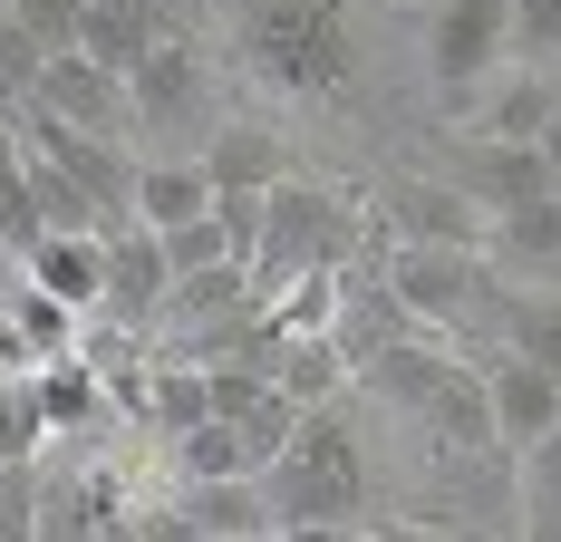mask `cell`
<instances>
[{
    "label": "cell",
    "mask_w": 561,
    "mask_h": 542,
    "mask_svg": "<svg viewBox=\"0 0 561 542\" xmlns=\"http://www.w3.org/2000/svg\"><path fill=\"white\" fill-rule=\"evenodd\" d=\"M214 214V174H204V156L184 165H136V223H156V233H174V223Z\"/></svg>",
    "instance_id": "cell-23"
},
{
    "label": "cell",
    "mask_w": 561,
    "mask_h": 542,
    "mask_svg": "<svg viewBox=\"0 0 561 542\" xmlns=\"http://www.w3.org/2000/svg\"><path fill=\"white\" fill-rule=\"evenodd\" d=\"M513 58H561V0H513Z\"/></svg>",
    "instance_id": "cell-32"
},
{
    "label": "cell",
    "mask_w": 561,
    "mask_h": 542,
    "mask_svg": "<svg viewBox=\"0 0 561 542\" xmlns=\"http://www.w3.org/2000/svg\"><path fill=\"white\" fill-rule=\"evenodd\" d=\"M455 184H465L484 214H504V204L552 194V165H542V146H513V136H465V146H455Z\"/></svg>",
    "instance_id": "cell-13"
},
{
    "label": "cell",
    "mask_w": 561,
    "mask_h": 542,
    "mask_svg": "<svg viewBox=\"0 0 561 542\" xmlns=\"http://www.w3.org/2000/svg\"><path fill=\"white\" fill-rule=\"evenodd\" d=\"M484 387H494V445H533V436L561 417V379L533 369L523 349H494V359H484Z\"/></svg>",
    "instance_id": "cell-15"
},
{
    "label": "cell",
    "mask_w": 561,
    "mask_h": 542,
    "mask_svg": "<svg viewBox=\"0 0 561 542\" xmlns=\"http://www.w3.org/2000/svg\"><path fill=\"white\" fill-rule=\"evenodd\" d=\"M513 523L561 542V417L533 436V445H513Z\"/></svg>",
    "instance_id": "cell-19"
},
{
    "label": "cell",
    "mask_w": 561,
    "mask_h": 542,
    "mask_svg": "<svg viewBox=\"0 0 561 542\" xmlns=\"http://www.w3.org/2000/svg\"><path fill=\"white\" fill-rule=\"evenodd\" d=\"M204 108V58H194V39H156V49L126 68V116L136 126H184V116Z\"/></svg>",
    "instance_id": "cell-12"
},
{
    "label": "cell",
    "mask_w": 561,
    "mask_h": 542,
    "mask_svg": "<svg viewBox=\"0 0 561 542\" xmlns=\"http://www.w3.org/2000/svg\"><path fill=\"white\" fill-rule=\"evenodd\" d=\"M165 252H174V271H204V262H232L242 242H232L224 214H194V223H174V233H165ZM242 262H252V252H242Z\"/></svg>",
    "instance_id": "cell-29"
},
{
    "label": "cell",
    "mask_w": 561,
    "mask_h": 542,
    "mask_svg": "<svg viewBox=\"0 0 561 542\" xmlns=\"http://www.w3.org/2000/svg\"><path fill=\"white\" fill-rule=\"evenodd\" d=\"M39 39H30V30H20V20H0V108H20V98H30V78H39Z\"/></svg>",
    "instance_id": "cell-33"
},
{
    "label": "cell",
    "mask_w": 561,
    "mask_h": 542,
    "mask_svg": "<svg viewBox=\"0 0 561 542\" xmlns=\"http://www.w3.org/2000/svg\"><path fill=\"white\" fill-rule=\"evenodd\" d=\"M484 252H494V262H523V271H552L561 262V184H552V194H533V204H504Z\"/></svg>",
    "instance_id": "cell-24"
},
{
    "label": "cell",
    "mask_w": 561,
    "mask_h": 542,
    "mask_svg": "<svg viewBox=\"0 0 561 542\" xmlns=\"http://www.w3.org/2000/svg\"><path fill=\"white\" fill-rule=\"evenodd\" d=\"M165 291H174V252H165V233L156 223H116L107 233V320L126 329H165Z\"/></svg>",
    "instance_id": "cell-8"
},
{
    "label": "cell",
    "mask_w": 561,
    "mask_h": 542,
    "mask_svg": "<svg viewBox=\"0 0 561 542\" xmlns=\"http://www.w3.org/2000/svg\"><path fill=\"white\" fill-rule=\"evenodd\" d=\"M10 20H20L39 49H78V30H88V0H10Z\"/></svg>",
    "instance_id": "cell-31"
},
{
    "label": "cell",
    "mask_w": 561,
    "mask_h": 542,
    "mask_svg": "<svg viewBox=\"0 0 561 542\" xmlns=\"http://www.w3.org/2000/svg\"><path fill=\"white\" fill-rule=\"evenodd\" d=\"M165 39V20H156V0H88V30H78V49L88 58H107L116 78L136 68V58Z\"/></svg>",
    "instance_id": "cell-22"
},
{
    "label": "cell",
    "mask_w": 561,
    "mask_h": 542,
    "mask_svg": "<svg viewBox=\"0 0 561 542\" xmlns=\"http://www.w3.org/2000/svg\"><path fill=\"white\" fill-rule=\"evenodd\" d=\"M416 427L436 436L446 455H484V445H494V387H484V359H446L436 387L416 397Z\"/></svg>",
    "instance_id": "cell-11"
},
{
    "label": "cell",
    "mask_w": 561,
    "mask_h": 542,
    "mask_svg": "<svg viewBox=\"0 0 561 542\" xmlns=\"http://www.w3.org/2000/svg\"><path fill=\"white\" fill-rule=\"evenodd\" d=\"M533 146H542V165H552V184H561V108H552V126H542Z\"/></svg>",
    "instance_id": "cell-34"
},
{
    "label": "cell",
    "mask_w": 561,
    "mask_h": 542,
    "mask_svg": "<svg viewBox=\"0 0 561 542\" xmlns=\"http://www.w3.org/2000/svg\"><path fill=\"white\" fill-rule=\"evenodd\" d=\"M0 20H10V0H0Z\"/></svg>",
    "instance_id": "cell-35"
},
{
    "label": "cell",
    "mask_w": 561,
    "mask_h": 542,
    "mask_svg": "<svg viewBox=\"0 0 561 542\" xmlns=\"http://www.w3.org/2000/svg\"><path fill=\"white\" fill-rule=\"evenodd\" d=\"M39 475H30V455H0V542H20V533H39Z\"/></svg>",
    "instance_id": "cell-30"
},
{
    "label": "cell",
    "mask_w": 561,
    "mask_h": 542,
    "mask_svg": "<svg viewBox=\"0 0 561 542\" xmlns=\"http://www.w3.org/2000/svg\"><path fill=\"white\" fill-rule=\"evenodd\" d=\"M504 349H523L533 369H552V379H561V301H523V310L504 320Z\"/></svg>",
    "instance_id": "cell-28"
},
{
    "label": "cell",
    "mask_w": 561,
    "mask_h": 542,
    "mask_svg": "<svg viewBox=\"0 0 561 542\" xmlns=\"http://www.w3.org/2000/svg\"><path fill=\"white\" fill-rule=\"evenodd\" d=\"M513 58V0H436L426 10V78L446 108H474V88Z\"/></svg>",
    "instance_id": "cell-5"
},
{
    "label": "cell",
    "mask_w": 561,
    "mask_h": 542,
    "mask_svg": "<svg viewBox=\"0 0 561 542\" xmlns=\"http://www.w3.org/2000/svg\"><path fill=\"white\" fill-rule=\"evenodd\" d=\"M262 494H272L280 533H358V513H368V455H358V436L339 427V397L290 427V445L262 465Z\"/></svg>",
    "instance_id": "cell-1"
},
{
    "label": "cell",
    "mask_w": 561,
    "mask_h": 542,
    "mask_svg": "<svg viewBox=\"0 0 561 542\" xmlns=\"http://www.w3.org/2000/svg\"><path fill=\"white\" fill-rule=\"evenodd\" d=\"M272 379L290 387L300 407H330L339 387L358 379V359L339 349V329H290V339H280V359H272Z\"/></svg>",
    "instance_id": "cell-20"
},
{
    "label": "cell",
    "mask_w": 561,
    "mask_h": 542,
    "mask_svg": "<svg viewBox=\"0 0 561 542\" xmlns=\"http://www.w3.org/2000/svg\"><path fill=\"white\" fill-rule=\"evenodd\" d=\"M242 301H252V262L232 252V262L174 271V291H165V320H174V329H204V320H224V310H242Z\"/></svg>",
    "instance_id": "cell-25"
},
{
    "label": "cell",
    "mask_w": 561,
    "mask_h": 542,
    "mask_svg": "<svg viewBox=\"0 0 561 542\" xmlns=\"http://www.w3.org/2000/svg\"><path fill=\"white\" fill-rule=\"evenodd\" d=\"M30 397H39L49 436H88V427H107V369H98L88 349H58V359H39V369H30Z\"/></svg>",
    "instance_id": "cell-16"
},
{
    "label": "cell",
    "mask_w": 561,
    "mask_h": 542,
    "mask_svg": "<svg viewBox=\"0 0 561 542\" xmlns=\"http://www.w3.org/2000/svg\"><path fill=\"white\" fill-rule=\"evenodd\" d=\"M0 301H10V320H20V339H30L39 359H58V349H78V339H88V310H78V301H58V291H39L30 271H20Z\"/></svg>",
    "instance_id": "cell-26"
},
{
    "label": "cell",
    "mask_w": 561,
    "mask_h": 542,
    "mask_svg": "<svg viewBox=\"0 0 561 542\" xmlns=\"http://www.w3.org/2000/svg\"><path fill=\"white\" fill-rule=\"evenodd\" d=\"M39 233H58V223L39 214V184H30V146H20V126L0 116V252H10V271L30 262Z\"/></svg>",
    "instance_id": "cell-21"
},
{
    "label": "cell",
    "mask_w": 561,
    "mask_h": 542,
    "mask_svg": "<svg viewBox=\"0 0 561 542\" xmlns=\"http://www.w3.org/2000/svg\"><path fill=\"white\" fill-rule=\"evenodd\" d=\"M204 174H214V194H224V184L262 194V184L290 174V146H280V126H262V116H224L214 146H204Z\"/></svg>",
    "instance_id": "cell-17"
},
{
    "label": "cell",
    "mask_w": 561,
    "mask_h": 542,
    "mask_svg": "<svg viewBox=\"0 0 561 542\" xmlns=\"http://www.w3.org/2000/svg\"><path fill=\"white\" fill-rule=\"evenodd\" d=\"M242 68L290 108L339 98L348 88V0H242Z\"/></svg>",
    "instance_id": "cell-2"
},
{
    "label": "cell",
    "mask_w": 561,
    "mask_h": 542,
    "mask_svg": "<svg viewBox=\"0 0 561 542\" xmlns=\"http://www.w3.org/2000/svg\"><path fill=\"white\" fill-rule=\"evenodd\" d=\"M388 291L407 301L416 329H455L484 301V252H465V242H388Z\"/></svg>",
    "instance_id": "cell-6"
},
{
    "label": "cell",
    "mask_w": 561,
    "mask_h": 542,
    "mask_svg": "<svg viewBox=\"0 0 561 542\" xmlns=\"http://www.w3.org/2000/svg\"><path fill=\"white\" fill-rule=\"evenodd\" d=\"M30 108L78 116V126H107V136H126V126H136V116H126V78H116L107 58H88V49H49V58H39Z\"/></svg>",
    "instance_id": "cell-9"
},
{
    "label": "cell",
    "mask_w": 561,
    "mask_h": 542,
    "mask_svg": "<svg viewBox=\"0 0 561 542\" xmlns=\"http://www.w3.org/2000/svg\"><path fill=\"white\" fill-rule=\"evenodd\" d=\"M136 533H184V542H272L280 513L262 475H174L165 504L136 513Z\"/></svg>",
    "instance_id": "cell-4"
},
{
    "label": "cell",
    "mask_w": 561,
    "mask_h": 542,
    "mask_svg": "<svg viewBox=\"0 0 561 542\" xmlns=\"http://www.w3.org/2000/svg\"><path fill=\"white\" fill-rule=\"evenodd\" d=\"M165 465H174V475H252V445H242L232 417H204V427L165 436Z\"/></svg>",
    "instance_id": "cell-27"
},
{
    "label": "cell",
    "mask_w": 561,
    "mask_h": 542,
    "mask_svg": "<svg viewBox=\"0 0 561 542\" xmlns=\"http://www.w3.org/2000/svg\"><path fill=\"white\" fill-rule=\"evenodd\" d=\"M561 88L542 58H513V68H494L484 88H474V108H465V136H513V146H533L542 126H552Z\"/></svg>",
    "instance_id": "cell-10"
},
{
    "label": "cell",
    "mask_w": 561,
    "mask_h": 542,
    "mask_svg": "<svg viewBox=\"0 0 561 542\" xmlns=\"http://www.w3.org/2000/svg\"><path fill=\"white\" fill-rule=\"evenodd\" d=\"M348 242H358V214H348V194H330V184H300V174H280L272 194H262L252 301H272L290 271H348Z\"/></svg>",
    "instance_id": "cell-3"
},
{
    "label": "cell",
    "mask_w": 561,
    "mask_h": 542,
    "mask_svg": "<svg viewBox=\"0 0 561 542\" xmlns=\"http://www.w3.org/2000/svg\"><path fill=\"white\" fill-rule=\"evenodd\" d=\"M30 281L39 291H58V301H78V310H98L107 301V233L98 223H58V233H39L30 242Z\"/></svg>",
    "instance_id": "cell-14"
},
{
    "label": "cell",
    "mask_w": 561,
    "mask_h": 542,
    "mask_svg": "<svg viewBox=\"0 0 561 542\" xmlns=\"http://www.w3.org/2000/svg\"><path fill=\"white\" fill-rule=\"evenodd\" d=\"M378 233H388V242H465V252H484V242H494V214H484L455 174H407L388 204H378Z\"/></svg>",
    "instance_id": "cell-7"
},
{
    "label": "cell",
    "mask_w": 561,
    "mask_h": 542,
    "mask_svg": "<svg viewBox=\"0 0 561 542\" xmlns=\"http://www.w3.org/2000/svg\"><path fill=\"white\" fill-rule=\"evenodd\" d=\"M214 417V379H204V359H146V407H136V427L156 436H184Z\"/></svg>",
    "instance_id": "cell-18"
}]
</instances>
